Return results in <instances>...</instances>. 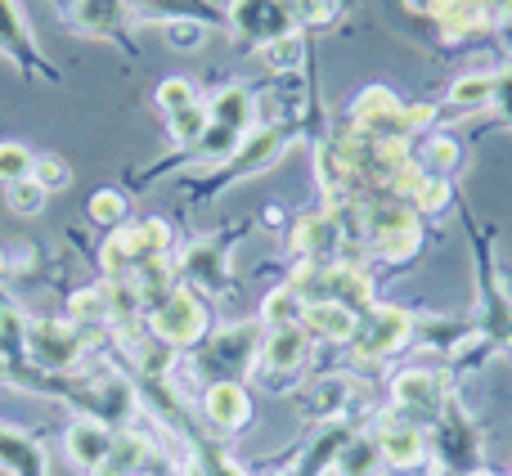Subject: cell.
I'll return each instance as SVG.
<instances>
[{
  "mask_svg": "<svg viewBox=\"0 0 512 476\" xmlns=\"http://www.w3.org/2000/svg\"><path fill=\"white\" fill-rule=\"evenodd\" d=\"M203 324H207V315L189 292H171V297L162 301V310L153 315V328H158L167 342H180V346L194 342V337H203Z\"/></svg>",
  "mask_w": 512,
  "mask_h": 476,
  "instance_id": "6da1fadb",
  "label": "cell"
},
{
  "mask_svg": "<svg viewBox=\"0 0 512 476\" xmlns=\"http://www.w3.org/2000/svg\"><path fill=\"white\" fill-rule=\"evenodd\" d=\"M230 18H234V27H239V32L274 41V36H288L283 27H288L292 9H288V5H279V0H234Z\"/></svg>",
  "mask_w": 512,
  "mask_h": 476,
  "instance_id": "7a4b0ae2",
  "label": "cell"
},
{
  "mask_svg": "<svg viewBox=\"0 0 512 476\" xmlns=\"http://www.w3.org/2000/svg\"><path fill=\"white\" fill-rule=\"evenodd\" d=\"M68 450L81 468H99V463L108 459V450H113V436H108L99 423H77L68 432Z\"/></svg>",
  "mask_w": 512,
  "mask_h": 476,
  "instance_id": "3957f363",
  "label": "cell"
},
{
  "mask_svg": "<svg viewBox=\"0 0 512 476\" xmlns=\"http://www.w3.org/2000/svg\"><path fill=\"white\" fill-rule=\"evenodd\" d=\"M207 414H212V423H221V427H243L252 409H248V396H243L234 382H221V387L207 391Z\"/></svg>",
  "mask_w": 512,
  "mask_h": 476,
  "instance_id": "277c9868",
  "label": "cell"
},
{
  "mask_svg": "<svg viewBox=\"0 0 512 476\" xmlns=\"http://www.w3.org/2000/svg\"><path fill=\"white\" fill-rule=\"evenodd\" d=\"M306 319L319 337H337V342H342V337H355V315L346 306H337V301H319V306H310Z\"/></svg>",
  "mask_w": 512,
  "mask_h": 476,
  "instance_id": "5b68a950",
  "label": "cell"
},
{
  "mask_svg": "<svg viewBox=\"0 0 512 476\" xmlns=\"http://www.w3.org/2000/svg\"><path fill=\"white\" fill-rule=\"evenodd\" d=\"M301 360H306V337H301L297 328H279V333L270 337V346H265V364H274V369H297Z\"/></svg>",
  "mask_w": 512,
  "mask_h": 476,
  "instance_id": "8992f818",
  "label": "cell"
},
{
  "mask_svg": "<svg viewBox=\"0 0 512 476\" xmlns=\"http://www.w3.org/2000/svg\"><path fill=\"white\" fill-rule=\"evenodd\" d=\"M126 5H117V0H81L77 5V18L86 32H113L117 23H122Z\"/></svg>",
  "mask_w": 512,
  "mask_h": 476,
  "instance_id": "52a82bcc",
  "label": "cell"
},
{
  "mask_svg": "<svg viewBox=\"0 0 512 476\" xmlns=\"http://www.w3.org/2000/svg\"><path fill=\"white\" fill-rule=\"evenodd\" d=\"M45 198H50V194H45V189L36 185L32 176H27V180H14V185H5V207H9L14 216H41Z\"/></svg>",
  "mask_w": 512,
  "mask_h": 476,
  "instance_id": "ba28073f",
  "label": "cell"
},
{
  "mask_svg": "<svg viewBox=\"0 0 512 476\" xmlns=\"http://www.w3.org/2000/svg\"><path fill=\"white\" fill-rule=\"evenodd\" d=\"M32 162H36V153L27 149V144L0 140V180H5V185H14V180H27V176H32Z\"/></svg>",
  "mask_w": 512,
  "mask_h": 476,
  "instance_id": "9c48e42d",
  "label": "cell"
},
{
  "mask_svg": "<svg viewBox=\"0 0 512 476\" xmlns=\"http://www.w3.org/2000/svg\"><path fill=\"white\" fill-rule=\"evenodd\" d=\"M382 454H387V463H396V468H409V463L423 454V441H418V432H409V427H391V432L382 436Z\"/></svg>",
  "mask_w": 512,
  "mask_h": 476,
  "instance_id": "30bf717a",
  "label": "cell"
},
{
  "mask_svg": "<svg viewBox=\"0 0 512 476\" xmlns=\"http://www.w3.org/2000/svg\"><path fill=\"white\" fill-rule=\"evenodd\" d=\"M400 337H405V315H400V310H382L378 324H373V337L360 346V355L369 360V355H378L382 346H396Z\"/></svg>",
  "mask_w": 512,
  "mask_h": 476,
  "instance_id": "8fae6325",
  "label": "cell"
},
{
  "mask_svg": "<svg viewBox=\"0 0 512 476\" xmlns=\"http://www.w3.org/2000/svg\"><path fill=\"white\" fill-rule=\"evenodd\" d=\"M301 54H306V45H301V36H274V41L261 45V59L270 63L274 72H292L301 63Z\"/></svg>",
  "mask_w": 512,
  "mask_h": 476,
  "instance_id": "7c38bea8",
  "label": "cell"
},
{
  "mask_svg": "<svg viewBox=\"0 0 512 476\" xmlns=\"http://www.w3.org/2000/svg\"><path fill=\"white\" fill-rule=\"evenodd\" d=\"M203 135H207V108L203 104L171 113V140L176 144H203Z\"/></svg>",
  "mask_w": 512,
  "mask_h": 476,
  "instance_id": "4fadbf2b",
  "label": "cell"
},
{
  "mask_svg": "<svg viewBox=\"0 0 512 476\" xmlns=\"http://www.w3.org/2000/svg\"><path fill=\"white\" fill-rule=\"evenodd\" d=\"M32 180L45 189V194H54V189H68V185H72V171H68V162L54 158V153H36Z\"/></svg>",
  "mask_w": 512,
  "mask_h": 476,
  "instance_id": "5bb4252c",
  "label": "cell"
},
{
  "mask_svg": "<svg viewBox=\"0 0 512 476\" xmlns=\"http://www.w3.org/2000/svg\"><path fill=\"white\" fill-rule=\"evenodd\" d=\"M207 41V23L194 18H167V45L171 50H198Z\"/></svg>",
  "mask_w": 512,
  "mask_h": 476,
  "instance_id": "9a60e30c",
  "label": "cell"
},
{
  "mask_svg": "<svg viewBox=\"0 0 512 476\" xmlns=\"http://www.w3.org/2000/svg\"><path fill=\"white\" fill-rule=\"evenodd\" d=\"M198 104V95H194V86L189 81H180V77H171V81H162L158 86V108L162 113H180V108H194Z\"/></svg>",
  "mask_w": 512,
  "mask_h": 476,
  "instance_id": "2e32d148",
  "label": "cell"
},
{
  "mask_svg": "<svg viewBox=\"0 0 512 476\" xmlns=\"http://www.w3.org/2000/svg\"><path fill=\"white\" fill-rule=\"evenodd\" d=\"M90 216H95L99 225H122V216H126V198L117 194V189H99V194L90 198Z\"/></svg>",
  "mask_w": 512,
  "mask_h": 476,
  "instance_id": "e0dca14e",
  "label": "cell"
},
{
  "mask_svg": "<svg viewBox=\"0 0 512 476\" xmlns=\"http://www.w3.org/2000/svg\"><path fill=\"white\" fill-rule=\"evenodd\" d=\"M301 310V301H297V292L292 288H283V292H274L270 301H265V319H270L274 328H292V315Z\"/></svg>",
  "mask_w": 512,
  "mask_h": 476,
  "instance_id": "ac0fdd59",
  "label": "cell"
},
{
  "mask_svg": "<svg viewBox=\"0 0 512 476\" xmlns=\"http://www.w3.org/2000/svg\"><path fill=\"white\" fill-rule=\"evenodd\" d=\"M432 378L427 373H405V378L396 382V396L405 400V405H423V400H432Z\"/></svg>",
  "mask_w": 512,
  "mask_h": 476,
  "instance_id": "d6986e66",
  "label": "cell"
},
{
  "mask_svg": "<svg viewBox=\"0 0 512 476\" xmlns=\"http://www.w3.org/2000/svg\"><path fill=\"white\" fill-rule=\"evenodd\" d=\"M256 144H274V131H270V135H256ZM270 153H274V149H248V153H239V167H261Z\"/></svg>",
  "mask_w": 512,
  "mask_h": 476,
  "instance_id": "ffe728a7",
  "label": "cell"
}]
</instances>
